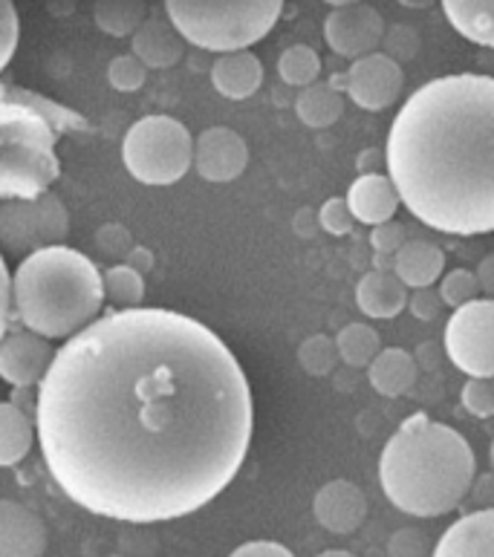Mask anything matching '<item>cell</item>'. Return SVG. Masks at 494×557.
I'll use <instances>...</instances> for the list:
<instances>
[{"instance_id": "obj_43", "label": "cell", "mask_w": 494, "mask_h": 557, "mask_svg": "<svg viewBox=\"0 0 494 557\" xmlns=\"http://www.w3.org/2000/svg\"><path fill=\"white\" fill-rule=\"evenodd\" d=\"M356 168H359V174H382V168H387V157L379 148H365Z\"/></svg>"}, {"instance_id": "obj_18", "label": "cell", "mask_w": 494, "mask_h": 557, "mask_svg": "<svg viewBox=\"0 0 494 557\" xmlns=\"http://www.w3.org/2000/svg\"><path fill=\"white\" fill-rule=\"evenodd\" d=\"M434 557H494V508L471 511L448 525Z\"/></svg>"}, {"instance_id": "obj_39", "label": "cell", "mask_w": 494, "mask_h": 557, "mask_svg": "<svg viewBox=\"0 0 494 557\" xmlns=\"http://www.w3.org/2000/svg\"><path fill=\"white\" fill-rule=\"evenodd\" d=\"M443 295H440V289H413L411 300H408V309L413 312V318H419V321H434L440 312H443Z\"/></svg>"}, {"instance_id": "obj_35", "label": "cell", "mask_w": 494, "mask_h": 557, "mask_svg": "<svg viewBox=\"0 0 494 557\" xmlns=\"http://www.w3.org/2000/svg\"><path fill=\"white\" fill-rule=\"evenodd\" d=\"M21 41V21H17V9L12 0H0V73L7 70Z\"/></svg>"}, {"instance_id": "obj_49", "label": "cell", "mask_w": 494, "mask_h": 557, "mask_svg": "<svg viewBox=\"0 0 494 557\" xmlns=\"http://www.w3.org/2000/svg\"><path fill=\"white\" fill-rule=\"evenodd\" d=\"M489 459H492V471H494V440H492V448H489Z\"/></svg>"}, {"instance_id": "obj_22", "label": "cell", "mask_w": 494, "mask_h": 557, "mask_svg": "<svg viewBox=\"0 0 494 557\" xmlns=\"http://www.w3.org/2000/svg\"><path fill=\"white\" fill-rule=\"evenodd\" d=\"M419 364L417 358L408 349L385 347L373 358V364L368 367V379L373 384V391L385 399H399L408 396L417 384Z\"/></svg>"}, {"instance_id": "obj_41", "label": "cell", "mask_w": 494, "mask_h": 557, "mask_svg": "<svg viewBox=\"0 0 494 557\" xmlns=\"http://www.w3.org/2000/svg\"><path fill=\"white\" fill-rule=\"evenodd\" d=\"M9 315H12V275H9L7 260L0 255V342L7 335Z\"/></svg>"}, {"instance_id": "obj_23", "label": "cell", "mask_w": 494, "mask_h": 557, "mask_svg": "<svg viewBox=\"0 0 494 557\" xmlns=\"http://www.w3.org/2000/svg\"><path fill=\"white\" fill-rule=\"evenodd\" d=\"M440 7L466 41L494 50V0H440Z\"/></svg>"}, {"instance_id": "obj_16", "label": "cell", "mask_w": 494, "mask_h": 557, "mask_svg": "<svg viewBox=\"0 0 494 557\" xmlns=\"http://www.w3.org/2000/svg\"><path fill=\"white\" fill-rule=\"evenodd\" d=\"M347 206H350L356 223L382 225L391 223L399 209V191L387 174H359L347 188Z\"/></svg>"}, {"instance_id": "obj_11", "label": "cell", "mask_w": 494, "mask_h": 557, "mask_svg": "<svg viewBox=\"0 0 494 557\" xmlns=\"http://www.w3.org/2000/svg\"><path fill=\"white\" fill-rule=\"evenodd\" d=\"M342 82L353 104H359L361 110H370V113H379V110L394 108L399 101L405 73L403 64L387 59L385 52H373V55L353 61L350 70L342 75Z\"/></svg>"}, {"instance_id": "obj_13", "label": "cell", "mask_w": 494, "mask_h": 557, "mask_svg": "<svg viewBox=\"0 0 494 557\" xmlns=\"http://www.w3.org/2000/svg\"><path fill=\"white\" fill-rule=\"evenodd\" d=\"M249 165L246 139L232 127L214 125L194 139V168L206 183H232Z\"/></svg>"}, {"instance_id": "obj_3", "label": "cell", "mask_w": 494, "mask_h": 557, "mask_svg": "<svg viewBox=\"0 0 494 557\" xmlns=\"http://www.w3.org/2000/svg\"><path fill=\"white\" fill-rule=\"evenodd\" d=\"M478 459L462 433L413 413L387 440L379 459L385 497L411 517H443L469 497Z\"/></svg>"}, {"instance_id": "obj_42", "label": "cell", "mask_w": 494, "mask_h": 557, "mask_svg": "<svg viewBox=\"0 0 494 557\" xmlns=\"http://www.w3.org/2000/svg\"><path fill=\"white\" fill-rule=\"evenodd\" d=\"M293 225H295V234H298V237H307V240H312V237H316V234L321 232L319 211L301 209V211H298V214H295Z\"/></svg>"}, {"instance_id": "obj_46", "label": "cell", "mask_w": 494, "mask_h": 557, "mask_svg": "<svg viewBox=\"0 0 494 557\" xmlns=\"http://www.w3.org/2000/svg\"><path fill=\"white\" fill-rule=\"evenodd\" d=\"M396 3H403L405 9H431L440 0H396Z\"/></svg>"}, {"instance_id": "obj_40", "label": "cell", "mask_w": 494, "mask_h": 557, "mask_svg": "<svg viewBox=\"0 0 494 557\" xmlns=\"http://www.w3.org/2000/svg\"><path fill=\"white\" fill-rule=\"evenodd\" d=\"M229 557H295L293 552L286 549L284 543L275 541H249L244 546H237Z\"/></svg>"}, {"instance_id": "obj_33", "label": "cell", "mask_w": 494, "mask_h": 557, "mask_svg": "<svg viewBox=\"0 0 494 557\" xmlns=\"http://www.w3.org/2000/svg\"><path fill=\"white\" fill-rule=\"evenodd\" d=\"M382 50H385L387 59H394L396 64H405V61H413L419 52V35L413 26L396 24L391 26L382 38Z\"/></svg>"}, {"instance_id": "obj_50", "label": "cell", "mask_w": 494, "mask_h": 557, "mask_svg": "<svg viewBox=\"0 0 494 557\" xmlns=\"http://www.w3.org/2000/svg\"><path fill=\"white\" fill-rule=\"evenodd\" d=\"M492 384H494V379H492Z\"/></svg>"}, {"instance_id": "obj_21", "label": "cell", "mask_w": 494, "mask_h": 557, "mask_svg": "<svg viewBox=\"0 0 494 557\" xmlns=\"http://www.w3.org/2000/svg\"><path fill=\"white\" fill-rule=\"evenodd\" d=\"M394 272L408 289H428L443 281L445 251L431 240H408L394 258Z\"/></svg>"}, {"instance_id": "obj_17", "label": "cell", "mask_w": 494, "mask_h": 557, "mask_svg": "<svg viewBox=\"0 0 494 557\" xmlns=\"http://www.w3.org/2000/svg\"><path fill=\"white\" fill-rule=\"evenodd\" d=\"M185 44L188 41L171 24V17L148 15V21L131 38V50L148 70H171L183 61Z\"/></svg>"}, {"instance_id": "obj_14", "label": "cell", "mask_w": 494, "mask_h": 557, "mask_svg": "<svg viewBox=\"0 0 494 557\" xmlns=\"http://www.w3.org/2000/svg\"><path fill=\"white\" fill-rule=\"evenodd\" d=\"M312 515L328 532L353 534L368 517V497L350 480H330L312 499Z\"/></svg>"}, {"instance_id": "obj_15", "label": "cell", "mask_w": 494, "mask_h": 557, "mask_svg": "<svg viewBox=\"0 0 494 557\" xmlns=\"http://www.w3.org/2000/svg\"><path fill=\"white\" fill-rule=\"evenodd\" d=\"M47 552V525L35 511L0 499V557H44Z\"/></svg>"}, {"instance_id": "obj_1", "label": "cell", "mask_w": 494, "mask_h": 557, "mask_svg": "<svg viewBox=\"0 0 494 557\" xmlns=\"http://www.w3.org/2000/svg\"><path fill=\"white\" fill-rule=\"evenodd\" d=\"M35 431L76 506L148 525L194 515L232 485L255 405L214 330L171 309H116L55 352Z\"/></svg>"}, {"instance_id": "obj_10", "label": "cell", "mask_w": 494, "mask_h": 557, "mask_svg": "<svg viewBox=\"0 0 494 557\" xmlns=\"http://www.w3.org/2000/svg\"><path fill=\"white\" fill-rule=\"evenodd\" d=\"M385 33V17L368 3L338 7L324 17V41L342 59L359 61L373 55L382 47Z\"/></svg>"}, {"instance_id": "obj_38", "label": "cell", "mask_w": 494, "mask_h": 557, "mask_svg": "<svg viewBox=\"0 0 494 557\" xmlns=\"http://www.w3.org/2000/svg\"><path fill=\"white\" fill-rule=\"evenodd\" d=\"M408 243V232H405L403 223H382L373 225L370 232V246H373V255H385V258H396L399 249Z\"/></svg>"}, {"instance_id": "obj_4", "label": "cell", "mask_w": 494, "mask_h": 557, "mask_svg": "<svg viewBox=\"0 0 494 557\" xmlns=\"http://www.w3.org/2000/svg\"><path fill=\"white\" fill-rule=\"evenodd\" d=\"M104 298L96 263L64 243L24 258L12 275V312L50 342H70L87 330L101 318Z\"/></svg>"}, {"instance_id": "obj_37", "label": "cell", "mask_w": 494, "mask_h": 557, "mask_svg": "<svg viewBox=\"0 0 494 557\" xmlns=\"http://www.w3.org/2000/svg\"><path fill=\"white\" fill-rule=\"evenodd\" d=\"M321 220V232L333 234V237H344L356 228V216H353L350 206L342 197H330L324 206L319 209Z\"/></svg>"}, {"instance_id": "obj_19", "label": "cell", "mask_w": 494, "mask_h": 557, "mask_svg": "<svg viewBox=\"0 0 494 557\" xmlns=\"http://www.w3.org/2000/svg\"><path fill=\"white\" fill-rule=\"evenodd\" d=\"M211 84L229 101L251 99L263 84V64L249 50L223 52L211 67Z\"/></svg>"}, {"instance_id": "obj_34", "label": "cell", "mask_w": 494, "mask_h": 557, "mask_svg": "<svg viewBox=\"0 0 494 557\" xmlns=\"http://www.w3.org/2000/svg\"><path fill=\"white\" fill-rule=\"evenodd\" d=\"M462 408L469 410L471 417L492 419L494 417V384L492 379H469L460 391Z\"/></svg>"}, {"instance_id": "obj_47", "label": "cell", "mask_w": 494, "mask_h": 557, "mask_svg": "<svg viewBox=\"0 0 494 557\" xmlns=\"http://www.w3.org/2000/svg\"><path fill=\"white\" fill-rule=\"evenodd\" d=\"M316 557H356V555H350V552H344V549H330V552H321V555Z\"/></svg>"}, {"instance_id": "obj_12", "label": "cell", "mask_w": 494, "mask_h": 557, "mask_svg": "<svg viewBox=\"0 0 494 557\" xmlns=\"http://www.w3.org/2000/svg\"><path fill=\"white\" fill-rule=\"evenodd\" d=\"M59 349L50 338L33 333V330H15L3 335L0 342V379L12 387H35L44 382V375L55 361Z\"/></svg>"}, {"instance_id": "obj_29", "label": "cell", "mask_w": 494, "mask_h": 557, "mask_svg": "<svg viewBox=\"0 0 494 557\" xmlns=\"http://www.w3.org/2000/svg\"><path fill=\"white\" fill-rule=\"evenodd\" d=\"M277 75L281 82L289 84V87H310V84L319 82L321 75V59L319 52L307 47V44H295L289 50L281 52L277 59Z\"/></svg>"}, {"instance_id": "obj_26", "label": "cell", "mask_w": 494, "mask_h": 557, "mask_svg": "<svg viewBox=\"0 0 494 557\" xmlns=\"http://www.w3.org/2000/svg\"><path fill=\"white\" fill-rule=\"evenodd\" d=\"M92 21L113 38H134L136 29L148 21V7L145 0H96Z\"/></svg>"}, {"instance_id": "obj_24", "label": "cell", "mask_w": 494, "mask_h": 557, "mask_svg": "<svg viewBox=\"0 0 494 557\" xmlns=\"http://www.w3.org/2000/svg\"><path fill=\"white\" fill-rule=\"evenodd\" d=\"M35 440V419L12 401H0V468L17 466L33 450Z\"/></svg>"}, {"instance_id": "obj_31", "label": "cell", "mask_w": 494, "mask_h": 557, "mask_svg": "<svg viewBox=\"0 0 494 557\" xmlns=\"http://www.w3.org/2000/svg\"><path fill=\"white\" fill-rule=\"evenodd\" d=\"M440 295H443V304L452 309H460L471 300H478L483 295L478 281V272H469V269H452L445 272L443 281H440Z\"/></svg>"}, {"instance_id": "obj_25", "label": "cell", "mask_w": 494, "mask_h": 557, "mask_svg": "<svg viewBox=\"0 0 494 557\" xmlns=\"http://www.w3.org/2000/svg\"><path fill=\"white\" fill-rule=\"evenodd\" d=\"M295 113L301 119L304 125L312 127V131H324V127H333L344 113V99L342 92L335 90L333 84L316 82L310 87L298 90V99H295Z\"/></svg>"}, {"instance_id": "obj_44", "label": "cell", "mask_w": 494, "mask_h": 557, "mask_svg": "<svg viewBox=\"0 0 494 557\" xmlns=\"http://www.w3.org/2000/svg\"><path fill=\"white\" fill-rule=\"evenodd\" d=\"M478 281H480V289H483V295H489V298L494 300V251L489 255V258L480 260Z\"/></svg>"}, {"instance_id": "obj_5", "label": "cell", "mask_w": 494, "mask_h": 557, "mask_svg": "<svg viewBox=\"0 0 494 557\" xmlns=\"http://www.w3.org/2000/svg\"><path fill=\"white\" fill-rule=\"evenodd\" d=\"M67 127H84L70 110L35 99L29 92L7 90L0 84V194L38 197L50 191L59 176L55 136Z\"/></svg>"}, {"instance_id": "obj_7", "label": "cell", "mask_w": 494, "mask_h": 557, "mask_svg": "<svg viewBox=\"0 0 494 557\" xmlns=\"http://www.w3.org/2000/svg\"><path fill=\"white\" fill-rule=\"evenodd\" d=\"M122 162L136 183L153 188L174 185L192 171L194 139L180 119L145 116L125 134Z\"/></svg>"}, {"instance_id": "obj_48", "label": "cell", "mask_w": 494, "mask_h": 557, "mask_svg": "<svg viewBox=\"0 0 494 557\" xmlns=\"http://www.w3.org/2000/svg\"><path fill=\"white\" fill-rule=\"evenodd\" d=\"M324 3H330L333 9H338V7H353V3H361V0H324Z\"/></svg>"}, {"instance_id": "obj_2", "label": "cell", "mask_w": 494, "mask_h": 557, "mask_svg": "<svg viewBox=\"0 0 494 557\" xmlns=\"http://www.w3.org/2000/svg\"><path fill=\"white\" fill-rule=\"evenodd\" d=\"M387 176L419 223L454 237L494 232V78L454 73L408 96L385 145Z\"/></svg>"}, {"instance_id": "obj_28", "label": "cell", "mask_w": 494, "mask_h": 557, "mask_svg": "<svg viewBox=\"0 0 494 557\" xmlns=\"http://www.w3.org/2000/svg\"><path fill=\"white\" fill-rule=\"evenodd\" d=\"M104 277V295L116 309H139L145 300V277L139 269L131 263H116L108 272H101Z\"/></svg>"}, {"instance_id": "obj_36", "label": "cell", "mask_w": 494, "mask_h": 557, "mask_svg": "<svg viewBox=\"0 0 494 557\" xmlns=\"http://www.w3.org/2000/svg\"><path fill=\"white\" fill-rule=\"evenodd\" d=\"M387 557H434V546L425 532L408 525L394 532V537L387 541Z\"/></svg>"}, {"instance_id": "obj_32", "label": "cell", "mask_w": 494, "mask_h": 557, "mask_svg": "<svg viewBox=\"0 0 494 557\" xmlns=\"http://www.w3.org/2000/svg\"><path fill=\"white\" fill-rule=\"evenodd\" d=\"M145 78H148V67H145L143 61L136 59L134 52H127V55H116V59L110 61L108 82L113 90H119V92L143 90Z\"/></svg>"}, {"instance_id": "obj_30", "label": "cell", "mask_w": 494, "mask_h": 557, "mask_svg": "<svg viewBox=\"0 0 494 557\" xmlns=\"http://www.w3.org/2000/svg\"><path fill=\"white\" fill-rule=\"evenodd\" d=\"M338 361H342L338 344L330 335H310L298 347V364H301L304 373L316 375V379H324V375L333 373Z\"/></svg>"}, {"instance_id": "obj_8", "label": "cell", "mask_w": 494, "mask_h": 557, "mask_svg": "<svg viewBox=\"0 0 494 557\" xmlns=\"http://www.w3.org/2000/svg\"><path fill=\"white\" fill-rule=\"evenodd\" d=\"M70 234L67 206L59 194L44 191L38 197H9L0 200V249L9 255H35V251L61 246Z\"/></svg>"}, {"instance_id": "obj_9", "label": "cell", "mask_w": 494, "mask_h": 557, "mask_svg": "<svg viewBox=\"0 0 494 557\" xmlns=\"http://www.w3.org/2000/svg\"><path fill=\"white\" fill-rule=\"evenodd\" d=\"M443 347L448 361L469 379H494V300L478 298L454 309Z\"/></svg>"}, {"instance_id": "obj_45", "label": "cell", "mask_w": 494, "mask_h": 557, "mask_svg": "<svg viewBox=\"0 0 494 557\" xmlns=\"http://www.w3.org/2000/svg\"><path fill=\"white\" fill-rule=\"evenodd\" d=\"M131 267L139 269V272H148V269L153 267V258H151V251L148 249H134L131 251V260H127Z\"/></svg>"}, {"instance_id": "obj_27", "label": "cell", "mask_w": 494, "mask_h": 557, "mask_svg": "<svg viewBox=\"0 0 494 557\" xmlns=\"http://www.w3.org/2000/svg\"><path fill=\"white\" fill-rule=\"evenodd\" d=\"M335 344H338V356L347 367H370L373 358L382 352V338L370 324H347L342 333L335 335Z\"/></svg>"}, {"instance_id": "obj_6", "label": "cell", "mask_w": 494, "mask_h": 557, "mask_svg": "<svg viewBox=\"0 0 494 557\" xmlns=\"http://www.w3.org/2000/svg\"><path fill=\"white\" fill-rule=\"evenodd\" d=\"M165 12L192 47L223 55L267 38L284 0H165Z\"/></svg>"}, {"instance_id": "obj_20", "label": "cell", "mask_w": 494, "mask_h": 557, "mask_svg": "<svg viewBox=\"0 0 494 557\" xmlns=\"http://www.w3.org/2000/svg\"><path fill=\"white\" fill-rule=\"evenodd\" d=\"M408 286H405L396 272H368L361 277L359 286H356V307L365 312L368 318H376V321H391L408 307Z\"/></svg>"}]
</instances>
